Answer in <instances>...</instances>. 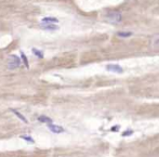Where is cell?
Wrapping results in <instances>:
<instances>
[{"mask_svg":"<svg viewBox=\"0 0 159 157\" xmlns=\"http://www.w3.org/2000/svg\"><path fill=\"white\" fill-rule=\"evenodd\" d=\"M48 128L50 129V131L53 132V133H62V132H65V129H64L63 127L54 125V124H49L48 125Z\"/></svg>","mask_w":159,"mask_h":157,"instance_id":"obj_4","label":"cell"},{"mask_svg":"<svg viewBox=\"0 0 159 157\" xmlns=\"http://www.w3.org/2000/svg\"><path fill=\"white\" fill-rule=\"evenodd\" d=\"M10 111H11V112H12V113H13V114H14V115H15V116H16L17 118H20V119H21L22 121H23V123H24V124H28V120L26 119V117H25L24 115H22V114H21L20 112H17L16 110H13V108H11Z\"/></svg>","mask_w":159,"mask_h":157,"instance_id":"obj_5","label":"cell"},{"mask_svg":"<svg viewBox=\"0 0 159 157\" xmlns=\"http://www.w3.org/2000/svg\"><path fill=\"white\" fill-rule=\"evenodd\" d=\"M21 138L23 139V140H26L28 142H30V143H33V142H34V139H32L30 135H21Z\"/></svg>","mask_w":159,"mask_h":157,"instance_id":"obj_13","label":"cell"},{"mask_svg":"<svg viewBox=\"0 0 159 157\" xmlns=\"http://www.w3.org/2000/svg\"><path fill=\"white\" fill-rule=\"evenodd\" d=\"M132 133H133L132 130H128V131L126 130L125 132H122V137H128V135H131Z\"/></svg>","mask_w":159,"mask_h":157,"instance_id":"obj_14","label":"cell"},{"mask_svg":"<svg viewBox=\"0 0 159 157\" xmlns=\"http://www.w3.org/2000/svg\"><path fill=\"white\" fill-rule=\"evenodd\" d=\"M106 69L109 70V72H113V73H117V74L124 73V68L120 65H118V64H108L106 66Z\"/></svg>","mask_w":159,"mask_h":157,"instance_id":"obj_3","label":"cell"},{"mask_svg":"<svg viewBox=\"0 0 159 157\" xmlns=\"http://www.w3.org/2000/svg\"><path fill=\"white\" fill-rule=\"evenodd\" d=\"M38 120L40 123H46V124H52V119L50 117H47V116H39L38 117Z\"/></svg>","mask_w":159,"mask_h":157,"instance_id":"obj_8","label":"cell"},{"mask_svg":"<svg viewBox=\"0 0 159 157\" xmlns=\"http://www.w3.org/2000/svg\"><path fill=\"white\" fill-rule=\"evenodd\" d=\"M106 20L108 22L114 23V24H118L122 21V15L121 13L118 11H112V12H108L106 14Z\"/></svg>","mask_w":159,"mask_h":157,"instance_id":"obj_1","label":"cell"},{"mask_svg":"<svg viewBox=\"0 0 159 157\" xmlns=\"http://www.w3.org/2000/svg\"><path fill=\"white\" fill-rule=\"evenodd\" d=\"M32 51H33V53L36 55V56H37V58H39V59H42L43 58V53L40 51V50H38V49H33L32 50Z\"/></svg>","mask_w":159,"mask_h":157,"instance_id":"obj_11","label":"cell"},{"mask_svg":"<svg viewBox=\"0 0 159 157\" xmlns=\"http://www.w3.org/2000/svg\"><path fill=\"white\" fill-rule=\"evenodd\" d=\"M151 46L154 48L159 47V35H156V36L153 37V39H151Z\"/></svg>","mask_w":159,"mask_h":157,"instance_id":"obj_10","label":"cell"},{"mask_svg":"<svg viewBox=\"0 0 159 157\" xmlns=\"http://www.w3.org/2000/svg\"><path fill=\"white\" fill-rule=\"evenodd\" d=\"M118 129H119V126H118V127H117V126H115V127L112 128V131H117Z\"/></svg>","mask_w":159,"mask_h":157,"instance_id":"obj_15","label":"cell"},{"mask_svg":"<svg viewBox=\"0 0 159 157\" xmlns=\"http://www.w3.org/2000/svg\"><path fill=\"white\" fill-rule=\"evenodd\" d=\"M117 36L121 37V38H128L130 36H132V33L131 32H118L117 33Z\"/></svg>","mask_w":159,"mask_h":157,"instance_id":"obj_9","label":"cell"},{"mask_svg":"<svg viewBox=\"0 0 159 157\" xmlns=\"http://www.w3.org/2000/svg\"><path fill=\"white\" fill-rule=\"evenodd\" d=\"M21 59L19 58L17 55L15 54H12L10 55V58H9V62H8V68L9 69H16L21 66Z\"/></svg>","mask_w":159,"mask_h":157,"instance_id":"obj_2","label":"cell"},{"mask_svg":"<svg viewBox=\"0 0 159 157\" xmlns=\"http://www.w3.org/2000/svg\"><path fill=\"white\" fill-rule=\"evenodd\" d=\"M41 27L46 31H56L59 29V27L54 24H41Z\"/></svg>","mask_w":159,"mask_h":157,"instance_id":"obj_7","label":"cell"},{"mask_svg":"<svg viewBox=\"0 0 159 157\" xmlns=\"http://www.w3.org/2000/svg\"><path fill=\"white\" fill-rule=\"evenodd\" d=\"M21 58H22V61H23V63H24V65L28 68V60H27V58H26V55L23 53V52H21Z\"/></svg>","mask_w":159,"mask_h":157,"instance_id":"obj_12","label":"cell"},{"mask_svg":"<svg viewBox=\"0 0 159 157\" xmlns=\"http://www.w3.org/2000/svg\"><path fill=\"white\" fill-rule=\"evenodd\" d=\"M57 22H59V20L55 17H43L41 20V24H54Z\"/></svg>","mask_w":159,"mask_h":157,"instance_id":"obj_6","label":"cell"}]
</instances>
